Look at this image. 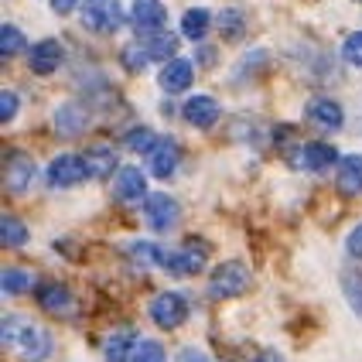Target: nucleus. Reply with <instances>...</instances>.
<instances>
[{"instance_id":"3","label":"nucleus","mask_w":362,"mask_h":362,"mask_svg":"<svg viewBox=\"0 0 362 362\" xmlns=\"http://www.w3.org/2000/svg\"><path fill=\"white\" fill-rule=\"evenodd\" d=\"M339 161V151H335V144H298L291 154H287V164L294 168V171H311V175H322L328 171L332 164Z\"/></svg>"},{"instance_id":"24","label":"nucleus","mask_w":362,"mask_h":362,"mask_svg":"<svg viewBox=\"0 0 362 362\" xmlns=\"http://www.w3.org/2000/svg\"><path fill=\"white\" fill-rule=\"evenodd\" d=\"M216 24H219V35L226 41H240L246 35V18H243L240 7H226L219 18H216Z\"/></svg>"},{"instance_id":"32","label":"nucleus","mask_w":362,"mask_h":362,"mask_svg":"<svg viewBox=\"0 0 362 362\" xmlns=\"http://www.w3.org/2000/svg\"><path fill=\"white\" fill-rule=\"evenodd\" d=\"M130 362H168V352H164L161 342H141L134 349V359Z\"/></svg>"},{"instance_id":"9","label":"nucleus","mask_w":362,"mask_h":362,"mask_svg":"<svg viewBox=\"0 0 362 362\" xmlns=\"http://www.w3.org/2000/svg\"><path fill=\"white\" fill-rule=\"evenodd\" d=\"M38 308H45L48 315H59V318H72L76 315V298L65 284L45 281L38 284Z\"/></svg>"},{"instance_id":"34","label":"nucleus","mask_w":362,"mask_h":362,"mask_svg":"<svg viewBox=\"0 0 362 362\" xmlns=\"http://www.w3.org/2000/svg\"><path fill=\"white\" fill-rule=\"evenodd\" d=\"M18 117V96H14V89H4L0 93V120H14Z\"/></svg>"},{"instance_id":"13","label":"nucleus","mask_w":362,"mask_h":362,"mask_svg":"<svg viewBox=\"0 0 362 362\" xmlns=\"http://www.w3.org/2000/svg\"><path fill=\"white\" fill-rule=\"evenodd\" d=\"M178 161H181L178 144L171 141V137H161V141L154 144V151L147 154V171L154 178H171L178 171Z\"/></svg>"},{"instance_id":"11","label":"nucleus","mask_w":362,"mask_h":362,"mask_svg":"<svg viewBox=\"0 0 362 362\" xmlns=\"http://www.w3.org/2000/svg\"><path fill=\"white\" fill-rule=\"evenodd\" d=\"M161 267L168 274H175V277H185V274H199L205 270V246H185V250H164L161 253Z\"/></svg>"},{"instance_id":"28","label":"nucleus","mask_w":362,"mask_h":362,"mask_svg":"<svg viewBox=\"0 0 362 362\" xmlns=\"http://www.w3.org/2000/svg\"><path fill=\"white\" fill-rule=\"evenodd\" d=\"M21 52H24V35H21V28L4 24V28H0V55H4V59H14Z\"/></svg>"},{"instance_id":"5","label":"nucleus","mask_w":362,"mask_h":362,"mask_svg":"<svg viewBox=\"0 0 362 362\" xmlns=\"http://www.w3.org/2000/svg\"><path fill=\"white\" fill-rule=\"evenodd\" d=\"M123 24L120 0H86L82 4V28L96 31V35H113Z\"/></svg>"},{"instance_id":"31","label":"nucleus","mask_w":362,"mask_h":362,"mask_svg":"<svg viewBox=\"0 0 362 362\" xmlns=\"http://www.w3.org/2000/svg\"><path fill=\"white\" fill-rule=\"evenodd\" d=\"M342 291L352 304V311L362 318V274H342Z\"/></svg>"},{"instance_id":"19","label":"nucleus","mask_w":362,"mask_h":362,"mask_svg":"<svg viewBox=\"0 0 362 362\" xmlns=\"http://www.w3.org/2000/svg\"><path fill=\"white\" fill-rule=\"evenodd\" d=\"M308 117H311V123H318L325 130H342V123H345L342 106L335 100H328V96H318V100L308 103Z\"/></svg>"},{"instance_id":"4","label":"nucleus","mask_w":362,"mask_h":362,"mask_svg":"<svg viewBox=\"0 0 362 362\" xmlns=\"http://www.w3.org/2000/svg\"><path fill=\"white\" fill-rule=\"evenodd\" d=\"M151 322L164 328V332H175L181 325L188 322V301H185V294L178 291H161L154 301H151Z\"/></svg>"},{"instance_id":"17","label":"nucleus","mask_w":362,"mask_h":362,"mask_svg":"<svg viewBox=\"0 0 362 362\" xmlns=\"http://www.w3.org/2000/svg\"><path fill=\"white\" fill-rule=\"evenodd\" d=\"M219 117H222V106L212 96H192V100L185 103V120L192 123V127H199V130H209Z\"/></svg>"},{"instance_id":"37","label":"nucleus","mask_w":362,"mask_h":362,"mask_svg":"<svg viewBox=\"0 0 362 362\" xmlns=\"http://www.w3.org/2000/svg\"><path fill=\"white\" fill-rule=\"evenodd\" d=\"M79 7V0H52V11L55 14H72Z\"/></svg>"},{"instance_id":"20","label":"nucleus","mask_w":362,"mask_h":362,"mask_svg":"<svg viewBox=\"0 0 362 362\" xmlns=\"http://www.w3.org/2000/svg\"><path fill=\"white\" fill-rule=\"evenodd\" d=\"M137 335H134V328H117V332H110V339H106V362H130L134 359V349H137Z\"/></svg>"},{"instance_id":"22","label":"nucleus","mask_w":362,"mask_h":362,"mask_svg":"<svg viewBox=\"0 0 362 362\" xmlns=\"http://www.w3.org/2000/svg\"><path fill=\"white\" fill-rule=\"evenodd\" d=\"M209 24H212L209 11H205V7H192V11H185V18H181V35L188 41H202L205 31H209Z\"/></svg>"},{"instance_id":"2","label":"nucleus","mask_w":362,"mask_h":362,"mask_svg":"<svg viewBox=\"0 0 362 362\" xmlns=\"http://www.w3.org/2000/svg\"><path fill=\"white\" fill-rule=\"evenodd\" d=\"M250 267L240 260H226L219 263L216 270H212V281H209V294L212 298H222V301H229V298H240L250 291Z\"/></svg>"},{"instance_id":"12","label":"nucleus","mask_w":362,"mask_h":362,"mask_svg":"<svg viewBox=\"0 0 362 362\" xmlns=\"http://www.w3.org/2000/svg\"><path fill=\"white\" fill-rule=\"evenodd\" d=\"M62 62H65V48H62V41H55V38L38 41V45H31V52H28V65H31V72H38V76L59 72Z\"/></svg>"},{"instance_id":"38","label":"nucleus","mask_w":362,"mask_h":362,"mask_svg":"<svg viewBox=\"0 0 362 362\" xmlns=\"http://www.w3.org/2000/svg\"><path fill=\"white\" fill-rule=\"evenodd\" d=\"M257 362H284V356H277V352H263V356H257Z\"/></svg>"},{"instance_id":"18","label":"nucleus","mask_w":362,"mask_h":362,"mask_svg":"<svg viewBox=\"0 0 362 362\" xmlns=\"http://www.w3.org/2000/svg\"><path fill=\"white\" fill-rule=\"evenodd\" d=\"M335 185H339V192H342V195H349V199L362 195V154H349V158H342V161H339Z\"/></svg>"},{"instance_id":"15","label":"nucleus","mask_w":362,"mask_h":362,"mask_svg":"<svg viewBox=\"0 0 362 362\" xmlns=\"http://www.w3.org/2000/svg\"><path fill=\"white\" fill-rule=\"evenodd\" d=\"M192 79H195V65L188 59H171L168 65L161 69V89L168 96H178L185 89H192Z\"/></svg>"},{"instance_id":"16","label":"nucleus","mask_w":362,"mask_h":362,"mask_svg":"<svg viewBox=\"0 0 362 362\" xmlns=\"http://www.w3.org/2000/svg\"><path fill=\"white\" fill-rule=\"evenodd\" d=\"M86 127H89V110L82 103H62L55 110V130L62 137H79Z\"/></svg>"},{"instance_id":"33","label":"nucleus","mask_w":362,"mask_h":362,"mask_svg":"<svg viewBox=\"0 0 362 362\" xmlns=\"http://www.w3.org/2000/svg\"><path fill=\"white\" fill-rule=\"evenodd\" d=\"M342 59L349 62V65H356V69H362V31H356V35H349L342 45Z\"/></svg>"},{"instance_id":"14","label":"nucleus","mask_w":362,"mask_h":362,"mask_svg":"<svg viewBox=\"0 0 362 362\" xmlns=\"http://www.w3.org/2000/svg\"><path fill=\"white\" fill-rule=\"evenodd\" d=\"M113 192H117V199L127 202V205L147 202V178H144V171L141 168H120V171H117V181H113Z\"/></svg>"},{"instance_id":"10","label":"nucleus","mask_w":362,"mask_h":362,"mask_svg":"<svg viewBox=\"0 0 362 362\" xmlns=\"http://www.w3.org/2000/svg\"><path fill=\"white\" fill-rule=\"evenodd\" d=\"M134 28H137V35H158L168 28V7H164L161 0H134Z\"/></svg>"},{"instance_id":"21","label":"nucleus","mask_w":362,"mask_h":362,"mask_svg":"<svg viewBox=\"0 0 362 362\" xmlns=\"http://www.w3.org/2000/svg\"><path fill=\"white\" fill-rule=\"evenodd\" d=\"M86 168H89V178H110L117 171V151L110 144H93L86 151Z\"/></svg>"},{"instance_id":"29","label":"nucleus","mask_w":362,"mask_h":362,"mask_svg":"<svg viewBox=\"0 0 362 362\" xmlns=\"http://www.w3.org/2000/svg\"><path fill=\"white\" fill-rule=\"evenodd\" d=\"M120 59H123V65H127V72H144L151 55H147V48H144L141 41H134V45H127L120 52Z\"/></svg>"},{"instance_id":"30","label":"nucleus","mask_w":362,"mask_h":362,"mask_svg":"<svg viewBox=\"0 0 362 362\" xmlns=\"http://www.w3.org/2000/svg\"><path fill=\"white\" fill-rule=\"evenodd\" d=\"M158 141H161V137H154V130H147V127H137V130H130V134L123 137V144H127L130 151H141V154H151Z\"/></svg>"},{"instance_id":"36","label":"nucleus","mask_w":362,"mask_h":362,"mask_svg":"<svg viewBox=\"0 0 362 362\" xmlns=\"http://www.w3.org/2000/svg\"><path fill=\"white\" fill-rule=\"evenodd\" d=\"M178 362H212V359H209V356H205L202 349H192V345H185V349L178 352Z\"/></svg>"},{"instance_id":"8","label":"nucleus","mask_w":362,"mask_h":362,"mask_svg":"<svg viewBox=\"0 0 362 362\" xmlns=\"http://www.w3.org/2000/svg\"><path fill=\"white\" fill-rule=\"evenodd\" d=\"M86 178H89V168H86V158H79V154H59L48 164V181L55 188H76Z\"/></svg>"},{"instance_id":"25","label":"nucleus","mask_w":362,"mask_h":362,"mask_svg":"<svg viewBox=\"0 0 362 362\" xmlns=\"http://www.w3.org/2000/svg\"><path fill=\"white\" fill-rule=\"evenodd\" d=\"M0 287H4V294H28V291L35 287V277H31V270L4 267V274H0Z\"/></svg>"},{"instance_id":"27","label":"nucleus","mask_w":362,"mask_h":362,"mask_svg":"<svg viewBox=\"0 0 362 362\" xmlns=\"http://www.w3.org/2000/svg\"><path fill=\"white\" fill-rule=\"evenodd\" d=\"M127 253H130V260L137 263V267H144V270H147V267H161V253L164 250H158V246H154V243H130V246H127Z\"/></svg>"},{"instance_id":"26","label":"nucleus","mask_w":362,"mask_h":362,"mask_svg":"<svg viewBox=\"0 0 362 362\" xmlns=\"http://www.w3.org/2000/svg\"><path fill=\"white\" fill-rule=\"evenodd\" d=\"M28 226L18 219V216H4L0 219V240H4V246H11V250H18V246H24L28 243Z\"/></svg>"},{"instance_id":"6","label":"nucleus","mask_w":362,"mask_h":362,"mask_svg":"<svg viewBox=\"0 0 362 362\" xmlns=\"http://www.w3.org/2000/svg\"><path fill=\"white\" fill-rule=\"evenodd\" d=\"M35 175H38V168H35V158H31V154L11 151V154L4 158V185H7L11 195H24V192L35 185Z\"/></svg>"},{"instance_id":"7","label":"nucleus","mask_w":362,"mask_h":362,"mask_svg":"<svg viewBox=\"0 0 362 362\" xmlns=\"http://www.w3.org/2000/svg\"><path fill=\"white\" fill-rule=\"evenodd\" d=\"M144 212H147V226H151V229H158V233H171V229L178 226V219H181V205L171 199V195H164V192L147 195Z\"/></svg>"},{"instance_id":"35","label":"nucleus","mask_w":362,"mask_h":362,"mask_svg":"<svg viewBox=\"0 0 362 362\" xmlns=\"http://www.w3.org/2000/svg\"><path fill=\"white\" fill-rule=\"evenodd\" d=\"M345 250H349V257H362V222L349 233V240H345Z\"/></svg>"},{"instance_id":"23","label":"nucleus","mask_w":362,"mask_h":362,"mask_svg":"<svg viewBox=\"0 0 362 362\" xmlns=\"http://www.w3.org/2000/svg\"><path fill=\"white\" fill-rule=\"evenodd\" d=\"M144 48H147L151 62H168V55L178 52V38L171 31H158V35H147L144 38Z\"/></svg>"},{"instance_id":"1","label":"nucleus","mask_w":362,"mask_h":362,"mask_svg":"<svg viewBox=\"0 0 362 362\" xmlns=\"http://www.w3.org/2000/svg\"><path fill=\"white\" fill-rule=\"evenodd\" d=\"M0 339H4V345H14L24 362H45L52 356V335L38 325L21 322V318H7Z\"/></svg>"}]
</instances>
